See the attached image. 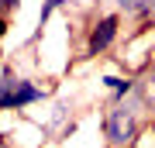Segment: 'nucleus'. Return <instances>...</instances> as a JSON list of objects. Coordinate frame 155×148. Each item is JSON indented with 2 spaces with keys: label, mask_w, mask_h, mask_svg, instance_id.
I'll list each match as a JSON object with an SVG mask.
<instances>
[{
  "label": "nucleus",
  "mask_w": 155,
  "mask_h": 148,
  "mask_svg": "<svg viewBox=\"0 0 155 148\" xmlns=\"http://www.w3.org/2000/svg\"><path fill=\"white\" fill-rule=\"evenodd\" d=\"M100 83L110 90V100H114V104H124V100L134 97V90H138V79H127V76H104Z\"/></svg>",
  "instance_id": "nucleus-4"
},
{
  "label": "nucleus",
  "mask_w": 155,
  "mask_h": 148,
  "mask_svg": "<svg viewBox=\"0 0 155 148\" xmlns=\"http://www.w3.org/2000/svg\"><path fill=\"white\" fill-rule=\"evenodd\" d=\"M7 35V17H0V38Z\"/></svg>",
  "instance_id": "nucleus-9"
},
{
  "label": "nucleus",
  "mask_w": 155,
  "mask_h": 148,
  "mask_svg": "<svg viewBox=\"0 0 155 148\" xmlns=\"http://www.w3.org/2000/svg\"><path fill=\"white\" fill-rule=\"evenodd\" d=\"M152 11H155V0H138V17L152 14Z\"/></svg>",
  "instance_id": "nucleus-8"
},
{
  "label": "nucleus",
  "mask_w": 155,
  "mask_h": 148,
  "mask_svg": "<svg viewBox=\"0 0 155 148\" xmlns=\"http://www.w3.org/2000/svg\"><path fill=\"white\" fill-rule=\"evenodd\" d=\"M66 4H69V0H45V4H41V11H38V28H41V24H48V17L55 14L59 7H66Z\"/></svg>",
  "instance_id": "nucleus-6"
},
{
  "label": "nucleus",
  "mask_w": 155,
  "mask_h": 148,
  "mask_svg": "<svg viewBox=\"0 0 155 148\" xmlns=\"http://www.w3.org/2000/svg\"><path fill=\"white\" fill-rule=\"evenodd\" d=\"M141 107H145V100H141L138 90H134V97H127L124 104H114L107 110V117H104V141L110 148H131L134 145V138L141 131V117H138Z\"/></svg>",
  "instance_id": "nucleus-1"
},
{
  "label": "nucleus",
  "mask_w": 155,
  "mask_h": 148,
  "mask_svg": "<svg viewBox=\"0 0 155 148\" xmlns=\"http://www.w3.org/2000/svg\"><path fill=\"white\" fill-rule=\"evenodd\" d=\"M138 93H141V100H145V107H155V66H152V72H148V79L138 83Z\"/></svg>",
  "instance_id": "nucleus-5"
},
{
  "label": "nucleus",
  "mask_w": 155,
  "mask_h": 148,
  "mask_svg": "<svg viewBox=\"0 0 155 148\" xmlns=\"http://www.w3.org/2000/svg\"><path fill=\"white\" fill-rule=\"evenodd\" d=\"M0 148H4V141H0Z\"/></svg>",
  "instance_id": "nucleus-10"
},
{
  "label": "nucleus",
  "mask_w": 155,
  "mask_h": 148,
  "mask_svg": "<svg viewBox=\"0 0 155 148\" xmlns=\"http://www.w3.org/2000/svg\"><path fill=\"white\" fill-rule=\"evenodd\" d=\"M21 7V0H0V17H7L11 11H17Z\"/></svg>",
  "instance_id": "nucleus-7"
},
{
  "label": "nucleus",
  "mask_w": 155,
  "mask_h": 148,
  "mask_svg": "<svg viewBox=\"0 0 155 148\" xmlns=\"http://www.w3.org/2000/svg\"><path fill=\"white\" fill-rule=\"evenodd\" d=\"M45 97L41 86H35L31 79H17L11 66H4L0 72V110H24L31 104H38Z\"/></svg>",
  "instance_id": "nucleus-2"
},
{
  "label": "nucleus",
  "mask_w": 155,
  "mask_h": 148,
  "mask_svg": "<svg viewBox=\"0 0 155 148\" xmlns=\"http://www.w3.org/2000/svg\"><path fill=\"white\" fill-rule=\"evenodd\" d=\"M117 31H121V17H117V14L100 17V21L93 24V31H90V38H86V55H90V59L104 55V52L117 41Z\"/></svg>",
  "instance_id": "nucleus-3"
}]
</instances>
